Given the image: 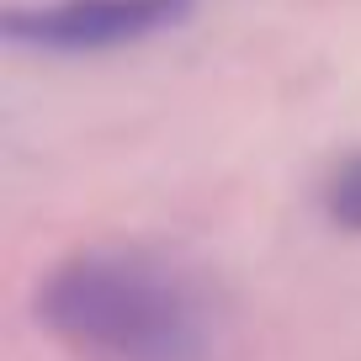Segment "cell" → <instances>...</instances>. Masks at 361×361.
<instances>
[{
	"label": "cell",
	"instance_id": "1",
	"mask_svg": "<svg viewBox=\"0 0 361 361\" xmlns=\"http://www.w3.org/2000/svg\"><path fill=\"white\" fill-rule=\"evenodd\" d=\"M43 324L102 361H197L202 314L180 276L138 250H85L48 276Z\"/></svg>",
	"mask_w": 361,
	"mask_h": 361
},
{
	"label": "cell",
	"instance_id": "2",
	"mask_svg": "<svg viewBox=\"0 0 361 361\" xmlns=\"http://www.w3.org/2000/svg\"><path fill=\"white\" fill-rule=\"evenodd\" d=\"M192 0H59L37 11H6V43L43 54H106L186 22Z\"/></svg>",
	"mask_w": 361,
	"mask_h": 361
},
{
	"label": "cell",
	"instance_id": "3",
	"mask_svg": "<svg viewBox=\"0 0 361 361\" xmlns=\"http://www.w3.org/2000/svg\"><path fill=\"white\" fill-rule=\"evenodd\" d=\"M329 218L340 228H356L361 234V159H350L335 176V186H329Z\"/></svg>",
	"mask_w": 361,
	"mask_h": 361
}]
</instances>
